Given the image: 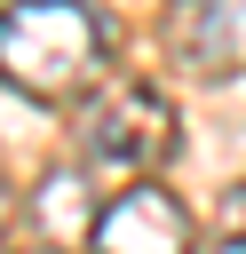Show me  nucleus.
Returning <instances> with one entry per match:
<instances>
[{
  "label": "nucleus",
  "instance_id": "7",
  "mask_svg": "<svg viewBox=\"0 0 246 254\" xmlns=\"http://www.w3.org/2000/svg\"><path fill=\"white\" fill-rule=\"evenodd\" d=\"M16 254H63V246H16Z\"/></svg>",
  "mask_w": 246,
  "mask_h": 254
},
{
  "label": "nucleus",
  "instance_id": "2",
  "mask_svg": "<svg viewBox=\"0 0 246 254\" xmlns=\"http://www.w3.org/2000/svg\"><path fill=\"white\" fill-rule=\"evenodd\" d=\"M175 151V103L151 79H103L79 103V159L111 183H143Z\"/></svg>",
  "mask_w": 246,
  "mask_h": 254
},
{
  "label": "nucleus",
  "instance_id": "8",
  "mask_svg": "<svg viewBox=\"0 0 246 254\" xmlns=\"http://www.w3.org/2000/svg\"><path fill=\"white\" fill-rule=\"evenodd\" d=\"M0 222H8V198H0Z\"/></svg>",
  "mask_w": 246,
  "mask_h": 254
},
{
  "label": "nucleus",
  "instance_id": "5",
  "mask_svg": "<svg viewBox=\"0 0 246 254\" xmlns=\"http://www.w3.org/2000/svg\"><path fill=\"white\" fill-rule=\"evenodd\" d=\"M222 230H246V175H238L230 198H222Z\"/></svg>",
  "mask_w": 246,
  "mask_h": 254
},
{
  "label": "nucleus",
  "instance_id": "4",
  "mask_svg": "<svg viewBox=\"0 0 246 254\" xmlns=\"http://www.w3.org/2000/svg\"><path fill=\"white\" fill-rule=\"evenodd\" d=\"M167 56L190 79L246 71V0H167Z\"/></svg>",
  "mask_w": 246,
  "mask_h": 254
},
{
  "label": "nucleus",
  "instance_id": "6",
  "mask_svg": "<svg viewBox=\"0 0 246 254\" xmlns=\"http://www.w3.org/2000/svg\"><path fill=\"white\" fill-rule=\"evenodd\" d=\"M206 254H246V230H222V238H214Z\"/></svg>",
  "mask_w": 246,
  "mask_h": 254
},
{
  "label": "nucleus",
  "instance_id": "3",
  "mask_svg": "<svg viewBox=\"0 0 246 254\" xmlns=\"http://www.w3.org/2000/svg\"><path fill=\"white\" fill-rule=\"evenodd\" d=\"M87 254H198L190 238V214L175 190L159 183H127L111 206H95L87 222Z\"/></svg>",
  "mask_w": 246,
  "mask_h": 254
},
{
  "label": "nucleus",
  "instance_id": "1",
  "mask_svg": "<svg viewBox=\"0 0 246 254\" xmlns=\"http://www.w3.org/2000/svg\"><path fill=\"white\" fill-rule=\"evenodd\" d=\"M111 48V24L87 0H8L0 8V87L32 103H71L95 87Z\"/></svg>",
  "mask_w": 246,
  "mask_h": 254
}]
</instances>
